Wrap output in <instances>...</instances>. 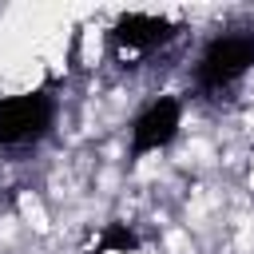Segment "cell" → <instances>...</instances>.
Listing matches in <instances>:
<instances>
[{"label":"cell","instance_id":"cell-2","mask_svg":"<svg viewBox=\"0 0 254 254\" xmlns=\"http://www.w3.org/2000/svg\"><path fill=\"white\" fill-rule=\"evenodd\" d=\"M60 119V99L52 87L20 91L0 99V147H36L52 135Z\"/></svg>","mask_w":254,"mask_h":254},{"label":"cell","instance_id":"cell-5","mask_svg":"<svg viewBox=\"0 0 254 254\" xmlns=\"http://www.w3.org/2000/svg\"><path fill=\"white\" fill-rule=\"evenodd\" d=\"M139 234L127 226V222H103V230H99V242H95V250L91 254H139Z\"/></svg>","mask_w":254,"mask_h":254},{"label":"cell","instance_id":"cell-4","mask_svg":"<svg viewBox=\"0 0 254 254\" xmlns=\"http://www.w3.org/2000/svg\"><path fill=\"white\" fill-rule=\"evenodd\" d=\"M179 36V28L167 20V16H155V12H123L111 32H107V44L111 52L127 64V60H143L151 52H159L163 44H171Z\"/></svg>","mask_w":254,"mask_h":254},{"label":"cell","instance_id":"cell-3","mask_svg":"<svg viewBox=\"0 0 254 254\" xmlns=\"http://www.w3.org/2000/svg\"><path fill=\"white\" fill-rule=\"evenodd\" d=\"M179 127H183V99L179 95H155L135 119H131V143H127V155L139 163L155 151H167L175 139H179Z\"/></svg>","mask_w":254,"mask_h":254},{"label":"cell","instance_id":"cell-1","mask_svg":"<svg viewBox=\"0 0 254 254\" xmlns=\"http://www.w3.org/2000/svg\"><path fill=\"white\" fill-rule=\"evenodd\" d=\"M250 67H254V28H230L202 44L190 79L202 95H218L234 87Z\"/></svg>","mask_w":254,"mask_h":254}]
</instances>
